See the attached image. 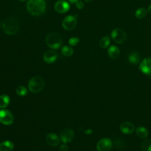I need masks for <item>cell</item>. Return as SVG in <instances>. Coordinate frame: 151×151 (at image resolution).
<instances>
[{"label": "cell", "instance_id": "1", "mask_svg": "<svg viewBox=\"0 0 151 151\" xmlns=\"http://www.w3.org/2000/svg\"><path fill=\"white\" fill-rule=\"evenodd\" d=\"M28 12L34 16L42 14L45 10L44 0H28L27 5Z\"/></svg>", "mask_w": 151, "mask_h": 151}, {"label": "cell", "instance_id": "2", "mask_svg": "<svg viewBox=\"0 0 151 151\" xmlns=\"http://www.w3.org/2000/svg\"><path fill=\"white\" fill-rule=\"evenodd\" d=\"M2 28L6 34L14 35L18 31L19 23L15 18L12 17L8 18L4 21Z\"/></svg>", "mask_w": 151, "mask_h": 151}, {"label": "cell", "instance_id": "3", "mask_svg": "<svg viewBox=\"0 0 151 151\" xmlns=\"http://www.w3.org/2000/svg\"><path fill=\"white\" fill-rule=\"evenodd\" d=\"M46 44L52 49H58L62 44V38L61 35L57 32H52L49 33L45 39Z\"/></svg>", "mask_w": 151, "mask_h": 151}, {"label": "cell", "instance_id": "4", "mask_svg": "<svg viewBox=\"0 0 151 151\" xmlns=\"http://www.w3.org/2000/svg\"><path fill=\"white\" fill-rule=\"evenodd\" d=\"M44 86V81L40 76L33 77L28 83L29 90L34 93L40 92Z\"/></svg>", "mask_w": 151, "mask_h": 151}, {"label": "cell", "instance_id": "5", "mask_svg": "<svg viewBox=\"0 0 151 151\" xmlns=\"http://www.w3.org/2000/svg\"><path fill=\"white\" fill-rule=\"evenodd\" d=\"M112 40L117 44H123L126 40V34L125 31L119 28H115L111 32Z\"/></svg>", "mask_w": 151, "mask_h": 151}, {"label": "cell", "instance_id": "6", "mask_svg": "<svg viewBox=\"0 0 151 151\" xmlns=\"http://www.w3.org/2000/svg\"><path fill=\"white\" fill-rule=\"evenodd\" d=\"M77 25V18L75 16L68 15L66 17L62 22L63 27L68 31L73 29Z\"/></svg>", "mask_w": 151, "mask_h": 151}, {"label": "cell", "instance_id": "7", "mask_svg": "<svg viewBox=\"0 0 151 151\" xmlns=\"http://www.w3.org/2000/svg\"><path fill=\"white\" fill-rule=\"evenodd\" d=\"M112 141L109 138H103L100 140L97 144L98 151H109L112 147Z\"/></svg>", "mask_w": 151, "mask_h": 151}, {"label": "cell", "instance_id": "8", "mask_svg": "<svg viewBox=\"0 0 151 151\" xmlns=\"http://www.w3.org/2000/svg\"><path fill=\"white\" fill-rule=\"evenodd\" d=\"M13 122V116L8 110H0V122L5 125H9Z\"/></svg>", "mask_w": 151, "mask_h": 151}, {"label": "cell", "instance_id": "9", "mask_svg": "<svg viewBox=\"0 0 151 151\" xmlns=\"http://www.w3.org/2000/svg\"><path fill=\"white\" fill-rule=\"evenodd\" d=\"M74 136V133L72 129L70 128H65L62 130V131L61 132L60 137L63 142H64V143H67L73 140Z\"/></svg>", "mask_w": 151, "mask_h": 151}, {"label": "cell", "instance_id": "10", "mask_svg": "<svg viewBox=\"0 0 151 151\" xmlns=\"http://www.w3.org/2000/svg\"><path fill=\"white\" fill-rule=\"evenodd\" d=\"M139 70L145 74L151 75V58L143 59L139 65Z\"/></svg>", "mask_w": 151, "mask_h": 151}, {"label": "cell", "instance_id": "11", "mask_svg": "<svg viewBox=\"0 0 151 151\" xmlns=\"http://www.w3.org/2000/svg\"><path fill=\"white\" fill-rule=\"evenodd\" d=\"M54 9L58 13H65L69 10L70 5L67 1L60 0L55 4Z\"/></svg>", "mask_w": 151, "mask_h": 151}, {"label": "cell", "instance_id": "12", "mask_svg": "<svg viewBox=\"0 0 151 151\" xmlns=\"http://www.w3.org/2000/svg\"><path fill=\"white\" fill-rule=\"evenodd\" d=\"M57 57L58 55L55 51L54 50H48L44 54L43 60L45 63L51 64L56 61Z\"/></svg>", "mask_w": 151, "mask_h": 151}, {"label": "cell", "instance_id": "13", "mask_svg": "<svg viewBox=\"0 0 151 151\" xmlns=\"http://www.w3.org/2000/svg\"><path fill=\"white\" fill-rule=\"evenodd\" d=\"M46 141L47 143L51 146H56L60 143V139L58 136L53 133H48L46 136Z\"/></svg>", "mask_w": 151, "mask_h": 151}, {"label": "cell", "instance_id": "14", "mask_svg": "<svg viewBox=\"0 0 151 151\" xmlns=\"http://www.w3.org/2000/svg\"><path fill=\"white\" fill-rule=\"evenodd\" d=\"M134 130V125L129 122H123L120 126V130L124 134H130Z\"/></svg>", "mask_w": 151, "mask_h": 151}, {"label": "cell", "instance_id": "15", "mask_svg": "<svg viewBox=\"0 0 151 151\" xmlns=\"http://www.w3.org/2000/svg\"><path fill=\"white\" fill-rule=\"evenodd\" d=\"M107 53L110 58L116 59L119 57L120 50L116 45H111L108 48Z\"/></svg>", "mask_w": 151, "mask_h": 151}, {"label": "cell", "instance_id": "16", "mask_svg": "<svg viewBox=\"0 0 151 151\" xmlns=\"http://www.w3.org/2000/svg\"><path fill=\"white\" fill-rule=\"evenodd\" d=\"M14 148L12 142L6 140L0 143V151H11Z\"/></svg>", "mask_w": 151, "mask_h": 151}, {"label": "cell", "instance_id": "17", "mask_svg": "<svg viewBox=\"0 0 151 151\" xmlns=\"http://www.w3.org/2000/svg\"><path fill=\"white\" fill-rule=\"evenodd\" d=\"M129 61L130 63L133 64H136L139 63L140 61V55L138 52H133L130 53L129 55Z\"/></svg>", "mask_w": 151, "mask_h": 151}, {"label": "cell", "instance_id": "18", "mask_svg": "<svg viewBox=\"0 0 151 151\" xmlns=\"http://www.w3.org/2000/svg\"><path fill=\"white\" fill-rule=\"evenodd\" d=\"M136 133L137 135L142 139L146 138L148 135V131L144 127H138L136 130Z\"/></svg>", "mask_w": 151, "mask_h": 151}, {"label": "cell", "instance_id": "19", "mask_svg": "<svg viewBox=\"0 0 151 151\" xmlns=\"http://www.w3.org/2000/svg\"><path fill=\"white\" fill-rule=\"evenodd\" d=\"M10 102V99L7 95L0 96V108H5L9 104Z\"/></svg>", "mask_w": 151, "mask_h": 151}, {"label": "cell", "instance_id": "20", "mask_svg": "<svg viewBox=\"0 0 151 151\" xmlns=\"http://www.w3.org/2000/svg\"><path fill=\"white\" fill-rule=\"evenodd\" d=\"M147 13V11L145 8H139L135 11L134 15L137 18L143 19L146 16Z\"/></svg>", "mask_w": 151, "mask_h": 151}, {"label": "cell", "instance_id": "21", "mask_svg": "<svg viewBox=\"0 0 151 151\" xmlns=\"http://www.w3.org/2000/svg\"><path fill=\"white\" fill-rule=\"evenodd\" d=\"M110 40L109 37L104 36L102 37L99 41V45L101 48H106L110 44Z\"/></svg>", "mask_w": 151, "mask_h": 151}, {"label": "cell", "instance_id": "22", "mask_svg": "<svg viewBox=\"0 0 151 151\" xmlns=\"http://www.w3.org/2000/svg\"><path fill=\"white\" fill-rule=\"evenodd\" d=\"M61 53L65 57H70L73 54V49L68 45H64L61 48Z\"/></svg>", "mask_w": 151, "mask_h": 151}, {"label": "cell", "instance_id": "23", "mask_svg": "<svg viewBox=\"0 0 151 151\" xmlns=\"http://www.w3.org/2000/svg\"><path fill=\"white\" fill-rule=\"evenodd\" d=\"M142 151H151V139L144 140L141 145Z\"/></svg>", "mask_w": 151, "mask_h": 151}, {"label": "cell", "instance_id": "24", "mask_svg": "<svg viewBox=\"0 0 151 151\" xmlns=\"http://www.w3.org/2000/svg\"><path fill=\"white\" fill-rule=\"evenodd\" d=\"M27 89L22 86H18L16 89L17 94L19 96H24L27 94Z\"/></svg>", "mask_w": 151, "mask_h": 151}, {"label": "cell", "instance_id": "25", "mask_svg": "<svg viewBox=\"0 0 151 151\" xmlns=\"http://www.w3.org/2000/svg\"><path fill=\"white\" fill-rule=\"evenodd\" d=\"M79 42V38L78 37H71L68 40V44L71 46H76Z\"/></svg>", "mask_w": 151, "mask_h": 151}, {"label": "cell", "instance_id": "26", "mask_svg": "<svg viewBox=\"0 0 151 151\" xmlns=\"http://www.w3.org/2000/svg\"><path fill=\"white\" fill-rule=\"evenodd\" d=\"M76 6L77 8H78L80 9H81L84 8V4L81 1L78 0V1H77L76 2Z\"/></svg>", "mask_w": 151, "mask_h": 151}, {"label": "cell", "instance_id": "27", "mask_svg": "<svg viewBox=\"0 0 151 151\" xmlns=\"http://www.w3.org/2000/svg\"><path fill=\"white\" fill-rule=\"evenodd\" d=\"M60 151H68L67 145L65 143L62 144L60 147Z\"/></svg>", "mask_w": 151, "mask_h": 151}, {"label": "cell", "instance_id": "28", "mask_svg": "<svg viewBox=\"0 0 151 151\" xmlns=\"http://www.w3.org/2000/svg\"><path fill=\"white\" fill-rule=\"evenodd\" d=\"M91 132H92V130H91V129H88V130H87L85 131V133H86V134H90Z\"/></svg>", "mask_w": 151, "mask_h": 151}, {"label": "cell", "instance_id": "29", "mask_svg": "<svg viewBox=\"0 0 151 151\" xmlns=\"http://www.w3.org/2000/svg\"><path fill=\"white\" fill-rule=\"evenodd\" d=\"M147 11L148 12L151 14V4L149 5V6H148V8H147Z\"/></svg>", "mask_w": 151, "mask_h": 151}, {"label": "cell", "instance_id": "30", "mask_svg": "<svg viewBox=\"0 0 151 151\" xmlns=\"http://www.w3.org/2000/svg\"><path fill=\"white\" fill-rule=\"evenodd\" d=\"M71 4H73V3H76L77 1H78V0H67Z\"/></svg>", "mask_w": 151, "mask_h": 151}, {"label": "cell", "instance_id": "31", "mask_svg": "<svg viewBox=\"0 0 151 151\" xmlns=\"http://www.w3.org/2000/svg\"><path fill=\"white\" fill-rule=\"evenodd\" d=\"M86 2H92L93 1H94V0H84Z\"/></svg>", "mask_w": 151, "mask_h": 151}, {"label": "cell", "instance_id": "32", "mask_svg": "<svg viewBox=\"0 0 151 151\" xmlns=\"http://www.w3.org/2000/svg\"><path fill=\"white\" fill-rule=\"evenodd\" d=\"M19 1H25V0H19Z\"/></svg>", "mask_w": 151, "mask_h": 151}, {"label": "cell", "instance_id": "33", "mask_svg": "<svg viewBox=\"0 0 151 151\" xmlns=\"http://www.w3.org/2000/svg\"><path fill=\"white\" fill-rule=\"evenodd\" d=\"M0 26H1V23H0Z\"/></svg>", "mask_w": 151, "mask_h": 151}]
</instances>
